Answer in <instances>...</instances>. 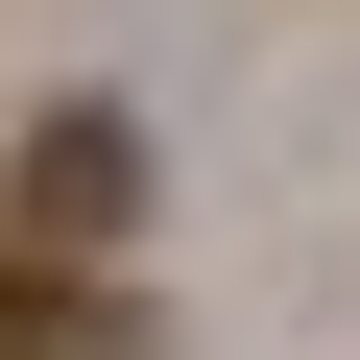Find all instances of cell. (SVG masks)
<instances>
[{
    "mask_svg": "<svg viewBox=\"0 0 360 360\" xmlns=\"http://www.w3.org/2000/svg\"><path fill=\"white\" fill-rule=\"evenodd\" d=\"M0 217H25V240H49V264H96V240H120V217H144V144H120V120H49V144H25V168H0Z\"/></svg>",
    "mask_w": 360,
    "mask_h": 360,
    "instance_id": "1",
    "label": "cell"
},
{
    "mask_svg": "<svg viewBox=\"0 0 360 360\" xmlns=\"http://www.w3.org/2000/svg\"><path fill=\"white\" fill-rule=\"evenodd\" d=\"M0 360H144V312L96 264H0Z\"/></svg>",
    "mask_w": 360,
    "mask_h": 360,
    "instance_id": "2",
    "label": "cell"
}]
</instances>
